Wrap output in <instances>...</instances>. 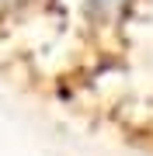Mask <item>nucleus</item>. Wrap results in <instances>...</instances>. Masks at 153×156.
Returning a JSON list of instances; mask_svg holds the SVG:
<instances>
[{"label":"nucleus","mask_w":153,"mask_h":156,"mask_svg":"<svg viewBox=\"0 0 153 156\" xmlns=\"http://www.w3.org/2000/svg\"><path fill=\"white\" fill-rule=\"evenodd\" d=\"M49 0H0V49H24L46 21Z\"/></svg>","instance_id":"obj_2"},{"label":"nucleus","mask_w":153,"mask_h":156,"mask_svg":"<svg viewBox=\"0 0 153 156\" xmlns=\"http://www.w3.org/2000/svg\"><path fill=\"white\" fill-rule=\"evenodd\" d=\"M87 111L122 146L136 149L139 156H153V90L94 97L87 101Z\"/></svg>","instance_id":"obj_1"}]
</instances>
